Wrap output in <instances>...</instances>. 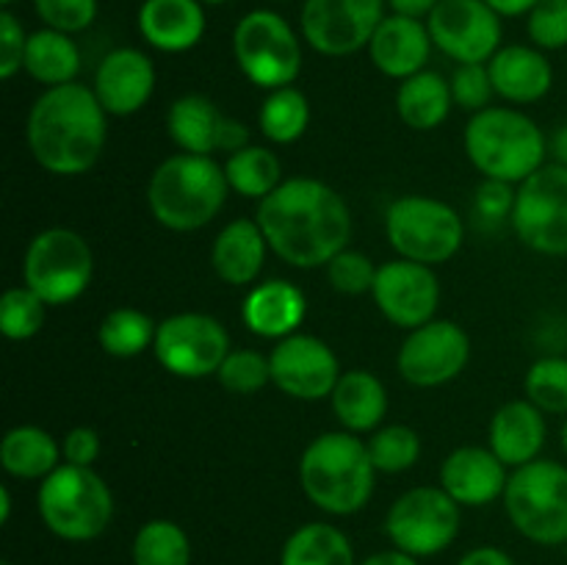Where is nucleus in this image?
Instances as JSON below:
<instances>
[{
    "label": "nucleus",
    "mask_w": 567,
    "mask_h": 565,
    "mask_svg": "<svg viewBox=\"0 0 567 565\" xmlns=\"http://www.w3.org/2000/svg\"><path fill=\"white\" fill-rule=\"evenodd\" d=\"M258 225L269 249L297 269H319L347 249L352 210L347 199L316 177H288L258 203Z\"/></svg>",
    "instance_id": "1"
},
{
    "label": "nucleus",
    "mask_w": 567,
    "mask_h": 565,
    "mask_svg": "<svg viewBox=\"0 0 567 565\" xmlns=\"http://www.w3.org/2000/svg\"><path fill=\"white\" fill-rule=\"evenodd\" d=\"M28 147L44 172L78 177L92 170L109 138V114L92 86L72 81L50 86L28 114Z\"/></svg>",
    "instance_id": "2"
},
{
    "label": "nucleus",
    "mask_w": 567,
    "mask_h": 565,
    "mask_svg": "<svg viewBox=\"0 0 567 565\" xmlns=\"http://www.w3.org/2000/svg\"><path fill=\"white\" fill-rule=\"evenodd\" d=\"M374 480L369 446L354 432H321L299 458L302 493L327 515L360 513L374 496Z\"/></svg>",
    "instance_id": "3"
},
{
    "label": "nucleus",
    "mask_w": 567,
    "mask_h": 565,
    "mask_svg": "<svg viewBox=\"0 0 567 565\" xmlns=\"http://www.w3.org/2000/svg\"><path fill=\"white\" fill-rule=\"evenodd\" d=\"M225 166L214 155L177 153L155 166L147 183V208L158 225L192 233L210 225L227 203Z\"/></svg>",
    "instance_id": "4"
},
{
    "label": "nucleus",
    "mask_w": 567,
    "mask_h": 565,
    "mask_svg": "<svg viewBox=\"0 0 567 565\" xmlns=\"http://www.w3.org/2000/svg\"><path fill=\"white\" fill-rule=\"evenodd\" d=\"M465 153L482 177L520 186L546 164L548 138L524 111L487 105L465 125Z\"/></svg>",
    "instance_id": "5"
},
{
    "label": "nucleus",
    "mask_w": 567,
    "mask_h": 565,
    "mask_svg": "<svg viewBox=\"0 0 567 565\" xmlns=\"http://www.w3.org/2000/svg\"><path fill=\"white\" fill-rule=\"evenodd\" d=\"M37 510L42 524L66 543H89L114 518V493L89 465L61 463L39 482Z\"/></svg>",
    "instance_id": "6"
},
{
    "label": "nucleus",
    "mask_w": 567,
    "mask_h": 565,
    "mask_svg": "<svg viewBox=\"0 0 567 565\" xmlns=\"http://www.w3.org/2000/svg\"><path fill=\"white\" fill-rule=\"evenodd\" d=\"M504 510L526 541L537 546H565L567 465L537 458L513 469L504 491Z\"/></svg>",
    "instance_id": "7"
},
{
    "label": "nucleus",
    "mask_w": 567,
    "mask_h": 565,
    "mask_svg": "<svg viewBox=\"0 0 567 565\" xmlns=\"http://www.w3.org/2000/svg\"><path fill=\"white\" fill-rule=\"evenodd\" d=\"M388 244L399 258L437 266L460 253L465 238L463 216L449 203L426 194H408L385 210Z\"/></svg>",
    "instance_id": "8"
},
{
    "label": "nucleus",
    "mask_w": 567,
    "mask_h": 565,
    "mask_svg": "<svg viewBox=\"0 0 567 565\" xmlns=\"http://www.w3.org/2000/svg\"><path fill=\"white\" fill-rule=\"evenodd\" d=\"M233 59L249 83L266 89L293 86L302 72V42L282 14L247 11L233 28Z\"/></svg>",
    "instance_id": "9"
},
{
    "label": "nucleus",
    "mask_w": 567,
    "mask_h": 565,
    "mask_svg": "<svg viewBox=\"0 0 567 565\" xmlns=\"http://www.w3.org/2000/svg\"><path fill=\"white\" fill-rule=\"evenodd\" d=\"M94 253L81 233L48 227L31 238L22 258V282L48 305H70L89 288Z\"/></svg>",
    "instance_id": "10"
},
{
    "label": "nucleus",
    "mask_w": 567,
    "mask_h": 565,
    "mask_svg": "<svg viewBox=\"0 0 567 565\" xmlns=\"http://www.w3.org/2000/svg\"><path fill=\"white\" fill-rule=\"evenodd\" d=\"M460 504L441 485L404 491L385 515V535L393 548L415 559L435 557L460 535Z\"/></svg>",
    "instance_id": "11"
},
{
    "label": "nucleus",
    "mask_w": 567,
    "mask_h": 565,
    "mask_svg": "<svg viewBox=\"0 0 567 565\" xmlns=\"http://www.w3.org/2000/svg\"><path fill=\"white\" fill-rule=\"evenodd\" d=\"M513 230L520 244L540 255H567V166L543 164L518 186Z\"/></svg>",
    "instance_id": "12"
},
{
    "label": "nucleus",
    "mask_w": 567,
    "mask_h": 565,
    "mask_svg": "<svg viewBox=\"0 0 567 565\" xmlns=\"http://www.w3.org/2000/svg\"><path fill=\"white\" fill-rule=\"evenodd\" d=\"M153 352L169 374L199 380L216 374L225 363L230 355V336L216 316L186 310L161 321Z\"/></svg>",
    "instance_id": "13"
},
{
    "label": "nucleus",
    "mask_w": 567,
    "mask_h": 565,
    "mask_svg": "<svg viewBox=\"0 0 567 565\" xmlns=\"http://www.w3.org/2000/svg\"><path fill=\"white\" fill-rule=\"evenodd\" d=\"M385 3L388 0H305L299 31L316 53L343 59L369 48L385 20Z\"/></svg>",
    "instance_id": "14"
},
{
    "label": "nucleus",
    "mask_w": 567,
    "mask_h": 565,
    "mask_svg": "<svg viewBox=\"0 0 567 565\" xmlns=\"http://www.w3.org/2000/svg\"><path fill=\"white\" fill-rule=\"evenodd\" d=\"M468 360V332L452 319H432L410 330L396 355L399 374L415 388L446 386L454 377L463 374Z\"/></svg>",
    "instance_id": "15"
},
{
    "label": "nucleus",
    "mask_w": 567,
    "mask_h": 565,
    "mask_svg": "<svg viewBox=\"0 0 567 565\" xmlns=\"http://www.w3.org/2000/svg\"><path fill=\"white\" fill-rule=\"evenodd\" d=\"M426 28L435 48L457 64H487L502 50V14L485 0H441Z\"/></svg>",
    "instance_id": "16"
},
{
    "label": "nucleus",
    "mask_w": 567,
    "mask_h": 565,
    "mask_svg": "<svg viewBox=\"0 0 567 565\" xmlns=\"http://www.w3.org/2000/svg\"><path fill=\"white\" fill-rule=\"evenodd\" d=\"M271 382L286 397L302 402H319L332 397V388L341 380V363L332 347L310 332H293L280 338L269 352Z\"/></svg>",
    "instance_id": "17"
},
{
    "label": "nucleus",
    "mask_w": 567,
    "mask_h": 565,
    "mask_svg": "<svg viewBox=\"0 0 567 565\" xmlns=\"http://www.w3.org/2000/svg\"><path fill=\"white\" fill-rule=\"evenodd\" d=\"M371 297L391 325L415 330L435 319V310L441 305V282L432 266L408 258L385 260L377 266Z\"/></svg>",
    "instance_id": "18"
},
{
    "label": "nucleus",
    "mask_w": 567,
    "mask_h": 565,
    "mask_svg": "<svg viewBox=\"0 0 567 565\" xmlns=\"http://www.w3.org/2000/svg\"><path fill=\"white\" fill-rule=\"evenodd\" d=\"M92 89L109 116L136 114L155 92L153 59L138 48L111 50L97 64Z\"/></svg>",
    "instance_id": "19"
},
{
    "label": "nucleus",
    "mask_w": 567,
    "mask_h": 565,
    "mask_svg": "<svg viewBox=\"0 0 567 565\" xmlns=\"http://www.w3.org/2000/svg\"><path fill=\"white\" fill-rule=\"evenodd\" d=\"M507 482V465L491 446H460L441 465V487L460 507H485L504 499Z\"/></svg>",
    "instance_id": "20"
},
{
    "label": "nucleus",
    "mask_w": 567,
    "mask_h": 565,
    "mask_svg": "<svg viewBox=\"0 0 567 565\" xmlns=\"http://www.w3.org/2000/svg\"><path fill=\"white\" fill-rule=\"evenodd\" d=\"M432 48H435V42H432V33L424 20L385 14V20L380 22L365 50L371 55V64L382 75L393 78V81H404V78L426 70Z\"/></svg>",
    "instance_id": "21"
},
{
    "label": "nucleus",
    "mask_w": 567,
    "mask_h": 565,
    "mask_svg": "<svg viewBox=\"0 0 567 565\" xmlns=\"http://www.w3.org/2000/svg\"><path fill=\"white\" fill-rule=\"evenodd\" d=\"M138 33L161 53H186L197 48L208 28L199 0H144L138 6Z\"/></svg>",
    "instance_id": "22"
},
{
    "label": "nucleus",
    "mask_w": 567,
    "mask_h": 565,
    "mask_svg": "<svg viewBox=\"0 0 567 565\" xmlns=\"http://www.w3.org/2000/svg\"><path fill=\"white\" fill-rule=\"evenodd\" d=\"M546 435V413L529 399H513V402L502 404L491 419L487 446L507 469H520L540 458Z\"/></svg>",
    "instance_id": "23"
},
{
    "label": "nucleus",
    "mask_w": 567,
    "mask_h": 565,
    "mask_svg": "<svg viewBox=\"0 0 567 565\" xmlns=\"http://www.w3.org/2000/svg\"><path fill=\"white\" fill-rule=\"evenodd\" d=\"M493 89L513 105H529L546 97L554 86V66L535 44H507L491 61Z\"/></svg>",
    "instance_id": "24"
},
{
    "label": "nucleus",
    "mask_w": 567,
    "mask_h": 565,
    "mask_svg": "<svg viewBox=\"0 0 567 565\" xmlns=\"http://www.w3.org/2000/svg\"><path fill=\"white\" fill-rule=\"evenodd\" d=\"M305 316H308V299L302 288L280 277L249 288L241 305V319L249 332L260 338H275V341L293 336Z\"/></svg>",
    "instance_id": "25"
},
{
    "label": "nucleus",
    "mask_w": 567,
    "mask_h": 565,
    "mask_svg": "<svg viewBox=\"0 0 567 565\" xmlns=\"http://www.w3.org/2000/svg\"><path fill=\"white\" fill-rule=\"evenodd\" d=\"M269 253L258 219L227 222L210 247V266L227 286H252L260 277Z\"/></svg>",
    "instance_id": "26"
},
{
    "label": "nucleus",
    "mask_w": 567,
    "mask_h": 565,
    "mask_svg": "<svg viewBox=\"0 0 567 565\" xmlns=\"http://www.w3.org/2000/svg\"><path fill=\"white\" fill-rule=\"evenodd\" d=\"M332 413L347 432H374L380 430L388 415V391L377 374L369 369L343 371L338 386L332 388Z\"/></svg>",
    "instance_id": "27"
},
{
    "label": "nucleus",
    "mask_w": 567,
    "mask_h": 565,
    "mask_svg": "<svg viewBox=\"0 0 567 565\" xmlns=\"http://www.w3.org/2000/svg\"><path fill=\"white\" fill-rule=\"evenodd\" d=\"M227 114L216 109L205 94H183L166 111V133L183 153H221V127Z\"/></svg>",
    "instance_id": "28"
},
{
    "label": "nucleus",
    "mask_w": 567,
    "mask_h": 565,
    "mask_svg": "<svg viewBox=\"0 0 567 565\" xmlns=\"http://www.w3.org/2000/svg\"><path fill=\"white\" fill-rule=\"evenodd\" d=\"M64 463L61 443L48 430L33 424L11 427L0 441V465L17 480H39Z\"/></svg>",
    "instance_id": "29"
},
{
    "label": "nucleus",
    "mask_w": 567,
    "mask_h": 565,
    "mask_svg": "<svg viewBox=\"0 0 567 565\" xmlns=\"http://www.w3.org/2000/svg\"><path fill=\"white\" fill-rule=\"evenodd\" d=\"M454 109L452 83L437 72L424 70L399 81L396 114L413 131H435Z\"/></svg>",
    "instance_id": "30"
},
{
    "label": "nucleus",
    "mask_w": 567,
    "mask_h": 565,
    "mask_svg": "<svg viewBox=\"0 0 567 565\" xmlns=\"http://www.w3.org/2000/svg\"><path fill=\"white\" fill-rule=\"evenodd\" d=\"M22 70L44 89L64 86V83L75 81L81 72V50L70 33L55 31V28H39V31L28 33Z\"/></svg>",
    "instance_id": "31"
},
{
    "label": "nucleus",
    "mask_w": 567,
    "mask_h": 565,
    "mask_svg": "<svg viewBox=\"0 0 567 565\" xmlns=\"http://www.w3.org/2000/svg\"><path fill=\"white\" fill-rule=\"evenodd\" d=\"M280 565H358L347 532L327 521L297 526L282 543Z\"/></svg>",
    "instance_id": "32"
},
{
    "label": "nucleus",
    "mask_w": 567,
    "mask_h": 565,
    "mask_svg": "<svg viewBox=\"0 0 567 565\" xmlns=\"http://www.w3.org/2000/svg\"><path fill=\"white\" fill-rule=\"evenodd\" d=\"M225 177L230 192L260 203L282 183V164L275 150L260 147V144H247L238 153L227 155Z\"/></svg>",
    "instance_id": "33"
},
{
    "label": "nucleus",
    "mask_w": 567,
    "mask_h": 565,
    "mask_svg": "<svg viewBox=\"0 0 567 565\" xmlns=\"http://www.w3.org/2000/svg\"><path fill=\"white\" fill-rule=\"evenodd\" d=\"M310 125V100L302 89H271L258 111V127L271 144H293Z\"/></svg>",
    "instance_id": "34"
},
{
    "label": "nucleus",
    "mask_w": 567,
    "mask_h": 565,
    "mask_svg": "<svg viewBox=\"0 0 567 565\" xmlns=\"http://www.w3.org/2000/svg\"><path fill=\"white\" fill-rule=\"evenodd\" d=\"M158 325L138 308H114L97 327L100 349L111 358H136L155 343Z\"/></svg>",
    "instance_id": "35"
},
{
    "label": "nucleus",
    "mask_w": 567,
    "mask_h": 565,
    "mask_svg": "<svg viewBox=\"0 0 567 565\" xmlns=\"http://www.w3.org/2000/svg\"><path fill=\"white\" fill-rule=\"evenodd\" d=\"M131 557L133 565H192V541L177 521L153 518L138 526Z\"/></svg>",
    "instance_id": "36"
},
{
    "label": "nucleus",
    "mask_w": 567,
    "mask_h": 565,
    "mask_svg": "<svg viewBox=\"0 0 567 565\" xmlns=\"http://www.w3.org/2000/svg\"><path fill=\"white\" fill-rule=\"evenodd\" d=\"M371 463L380 474H402L421 458V435L408 424H388L371 432L365 441Z\"/></svg>",
    "instance_id": "37"
},
{
    "label": "nucleus",
    "mask_w": 567,
    "mask_h": 565,
    "mask_svg": "<svg viewBox=\"0 0 567 565\" xmlns=\"http://www.w3.org/2000/svg\"><path fill=\"white\" fill-rule=\"evenodd\" d=\"M48 302L37 291L22 282V286L6 288L0 297V332L9 341H28L44 327Z\"/></svg>",
    "instance_id": "38"
},
{
    "label": "nucleus",
    "mask_w": 567,
    "mask_h": 565,
    "mask_svg": "<svg viewBox=\"0 0 567 565\" xmlns=\"http://www.w3.org/2000/svg\"><path fill=\"white\" fill-rule=\"evenodd\" d=\"M524 393L543 413L567 415V358L548 355L535 360L524 377Z\"/></svg>",
    "instance_id": "39"
},
{
    "label": "nucleus",
    "mask_w": 567,
    "mask_h": 565,
    "mask_svg": "<svg viewBox=\"0 0 567 565\" xmlns=\"http://www.w3.org/2000/svg\"><path fill=\"white\" fill-rule=\"evenodd\" d=\"M216 380L236 397H252L271 382L269 358L258 349H230L225 363L216 371Z\"/></svg>",
    "instance_id": "40"
},
{
    "label": "nucleus",
    "mask_w": 567,
    "mask_h": 565,
    "mask_svg": "<svg viewBox=\"0 0 567 565\" xmlns=\"http://www.w3.org/2000/svg\"><path fill=\"white\" fill-rule=\"evenodd\" d=\"M324 269L330 286L336 288V291L349 294V297H358V294H365L374 288L377 266L374 260L365 253H360V249H341Z\"/></svg>",
    "instance_id": "41"
},
{
    "label": "nucleus",
    "mask_w": 567,
    "mask_h": 565,
    "mask_svg": "<svg viewBox=\"0 0 567 565\" xmlns=\"http://www.w3.org/2000/svg\"><path fill=\"white\" fill-rule=\"evenodd\" d=\"M526 33L540 50L567 48V0H540L526 14Z\"/></svg>",
    "instance_id": "42"
},
{
    "label": "nucleus",
    "mask_w": 567,
    "mask_h": 565,
    "mask_svg": "<svg viewBox=\"0 0 567 565\" xmlns=\"http://www.w3.org/2000/svg\"><path fill=\"white\" fill-rule=\"evenodd\" d=\"M33 11L44 28H55L64 33H81L97 20V0H31Z\"/></svg>",
    "instance_id": "43"
},
{
    "label": "nucleus",
    "mask_w": 567,
    "mask_h": 565,
    "mask_svg": "<svg viewBox=\"0 0 567 565\" xmlns=\"http://www.w3.org/2000/svg\"><path fill=\"white\" fill-rule=\"evenodd\" d=\"M449 83H452L454 105L471 111V114L485 111L491 105L493 94H496L487 64H457Z\"/></svg>",
    "instance_id": "44"
},
{
    "label": "nucleus",
    "mask_w": 567,
    "mask_h": 565,
    "mask_svg": "<svg viewBox=\"0 0 567 565\" xmlns=\"http://www.w3.org/2000/svg\"><path fill=\"white\" fill-rule=\"evenodd\" d=\"M515 197H518V188L513 183L493 181V177H485V181L476 186L474 197V210L482 222L487 225H502L513 216Z\"/></svg>",
    "instance_id": "45"
},
{
    "label": "nucleus",
    "mask_w": 567,
    "mask_h": 565,
    "mask_svg": "<svg viewBox=\"0 0 567 565\" xmlns=\"http://www.w3.org/2000/svg\"><path fill=\"white\" fill-rule=\"evenodd\" d=\"M28 48V33L17 14L9 9L0 11V78L11 81L22 70Z\"/></svg>",
    "instance_id": "46"
},
{
    "label": "nucleus",
    "mask_w": 567,
    "mask_h": 565,
    "mask_svg": "<svg viewBox=\"0 0 567 565\" xmlns=\"http://www.w3.org/2000/svg\"><path fill=\"white\" fill-rule=\"evenodd\" d=\"M61 454H64V463L92 469L94 460L100 458V435L92 427H72L61 441Z\"/></svg>",
    "instance_id": "47"
},
{
    "label": "nucleus",
    "mask_w": 567,
    "mask_h": 565,
    "mask_svg": "<svg viewBox=\"0 0 567 565\" xmlns=\"http://www.w3.org/2000/svg\"><path fill=\"white\" fill-rule=\"evenodd\" d=\"M457 565H515V559L498 546H476L463 554Z\"/></svg>",
    "instance_id": "48"
},
{
    "label": "nucleus",
    "mask_w": 567,
    "mask_h": 565,
    "mask_svg": "<svg viewBox=\"0 0 567 565\" xmlns=\"http://www.w3.org/2000/svg\"><path fill=\"white\" fill-rule=\"evenodd\" d=\"M437 3H441V0H388L391 14L413 17V20H426V17L435 11Z\"/></svg>",
    "instance_id": "49"
},
{
    "label": "nucleus",
    "mask_w": 567,
    "mask_h": 565,
    "mask_svg": "<svg viewBox=\"0 0 567 565\" xmlns=\"http://www.w3.org/2000/svg\"><path fill=\"white\" fill-rule=\"evenodd\" d=\"M485 3L502 17H526L540 0H485Z\"/></svg>",
    "instance_id": "50"
},
{
    "label": "nucleus",
    "mask_w": 567,
    "mask_h": 565,
    "mask_svg": "<svg viewBox=\"0 0 567 565\" xmlns=\"http://www.w3.org/2000/svg\"><path fill=\"white\" fill-rule=\"evenodd\" d=\"M358 565H421V563L415 557H410V554L399 552V548H388V552L371 554V557H365L363 563Z\"/></svg>",
    "instance_id": "51"
},
{
    "label": "nucleus",
    "mask_w": 567,
    "mask_h": 565,
    "mask_svg": "<svg viewBox=\"0 0 567 565\" xmlns=\"http://www.w3.org/2000/svg\"><path fill=\"white\" fill-rule=\"evenodd\" d=\"M548 150H551L554 155V164L567 166V122L557 127V133H554L551 142H548Z\"/></svg>",
    "instance_id": "52"
},
{
    "label": "nucleus",
    "mask_w": 567,
    "mask_h": 565,
    "mask_svg": "<svg viewBox=\"0 0 567 565\" xmlns=\"http://www.w3.org/2000/svg\"><path fill=\"white\" fill-rule=\"evenodd\" d=\"M11 518V491L9 485H0V524H9Z\"/></svg>",
    "instance_id": "53"
},
{
    "label": "nucleus",
    "mask_w": 567,
    "mask_h": 565,
    "mask_svg": "<svg viewBox=\"0 0 567 565\" xmlns=\"http://www.w3.org/2000/svg\"><path fill=\"white\" fill-rule=\"evenodd\" d=\"M559 441H563V452H565V458H567V415H565L563 430H559Z\"/></svg>",
    "instance_id": "54"
},
{
    "label": "nucleus",
    "mask_w": 567,
    "mask_h": 565,
    "mask_svg": "<svg viewBox=\"0 0 567 565\" xmlns=\"http://www.w3.org/2000/svg\"><path fill=\"white\" fill-rule=\"evenodd\" d=\"M199 3H205V6H221V3H230V0H199Z\"/></svg>",
    "instance_id": "55"
},
{
    "label": "nucleus",
    "mask_w": 567,
    "mask_h": 565,
    "mask_svg": "<svg viewBox=\"0 0 567 565\" xmlns=\"http://www.w3.org/2000/svg\"><path fill=\"white\" fill-rule=\"evenodd\" d=\"M0 3H3V6H6V9H9V6H11V3H14V0H0Z\"/></svg>",
    "instance_id": "56"
}]
</instances>
